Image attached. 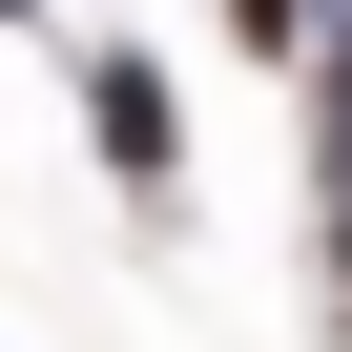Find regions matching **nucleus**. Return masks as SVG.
<instances>
[{"instance_id": "nucleus-1", "label": "nucleus", "mask_w": 352, "mask_h": 352, "mask_svg": "<svg viewBox=\"0 0 352 352\" xmlns=\"http://www.w3.org/2000/svg\"><path fill=\"white\" fill-rule=\"evenodd\" d=\"M331 290H352V42H331Z\"/></svg>"}]
</instances>
